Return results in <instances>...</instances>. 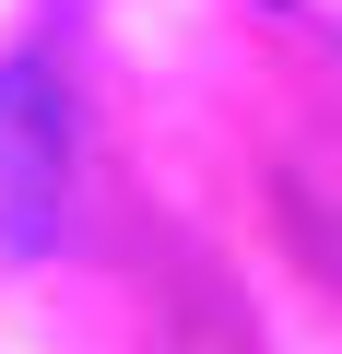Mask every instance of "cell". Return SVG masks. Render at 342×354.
<instances>
[{"mask_svg":"<svg viewBox=\"0 0 342 354\" xmlns=\"http://www.w3.org/2000/svg\"><path fill=\"white\" fill-rule=\"evenodd\" d=\"M48 201H59L48 95H36V83H0V260H24V248L48 236Z\"/></svg>","mask_w":342,"mask_h":354,"instance_id":"obj_1","label":"cell"}]
</instances>
